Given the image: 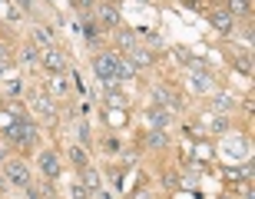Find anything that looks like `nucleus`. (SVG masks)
<instances>
[{"instance_id": "f257e3e1", "label": "nucleus", "mask_w": 255, "mask_h": 199, "mask_svg": "<svg viewBox=\"0 0 255 199\" xmlns=\"http://www.w3.org/2000/svg\"><path fill=\"white\" fill-rule=\"evenodd\" d=\"M30 166L20 160H7L3 163V183H10V186H20V190H27L30 186Z\"/></svg>"}, {"instance_id": "f03ea898", "label": "nucleus", "mask_w": 255, "mask_h": 199, "mask_svg": "<svg viewBox=\"0 0 255 199\" xmlns=\"http://www.w3.org/2000/svg\"><path fill=\"white\" fill-rule=\"evenodd\" d=\"M120 60L116 53H100V57L93 60V70L100 73V80H120Z\"/></svg>"}, {"instance_id": "7ed1b4c3", "label": "nucleus", "mask_w": 255, "mask_h": 199, "mask_svg": "<svg viewBox=\"0 0 255 199\" xmlns=\"http://www.w3.org/2000/svg\"><path fill=\"white\" fill-rule=\"evenodd\" d=\"M37 166L43 170V176H47V180H57V176H60V156L53 150H43V153H40V156H37Z\"/></svg>"}, {"instance_id": "20e7f679", "label": "nucleus", "mask_w": 255, "mask_h": 199, "mask_svg": "<svg viewBox=\"0 0 255 199\" xmlns=\"http://www.w3.org/2000/svg\"><path fill=\"white\" fill-rule=\"evenodd\" d=\"M40 63L47 66L50 73H63V70H66V60H63V53H60L57 47H43V53H40Z\"/></svg>"}, {"instance_id": "39448f33", "label": "nucleus", "mask_w": 255, "mask_h": 199, "mask_svg": "<svg viewBox=\"0 0 255 199\" xmlns=\"http://www.w3.org/2000/svg\"><path fill=\"white\" fill-rule=\"evenodd\" d=\"M126 60H129L136 70H139V66H152V63H156V57H152V53L142 47V43H136L132 50H126Z\"/></svg>"}, {"instance_id": "423d86ee", "label": "nucleus", "mask_w": 255, "mask_h": 199, "mask_svg": "<svg viewBox=\"0 0 255 199\" xmlns=\"http://www.w3.org/2000/svg\"><path fill=\"white\" fill-rule=\"evenodd\" d=\"M33 106H37L40 116L57 120V103H53V96H50V93H33Z\"/></svg>"}, {"instance_id": "0eeeda50", "label": "nucleus", "mask_w": 255, "mask_h": 199, "mask_svg": "<svg viewBox=\"0 0 255 199\" xmlns=\"http://www.w3.org/2000/svg\"><path fill=\"white\" fill-rule=\"evenodd\" d=\"M146 123H149V130H166L172 120H169V113H166L162 106H152L149 113H146Z\"/></svg>"}, {"instance_id": "6e6552de", "label": "nucleus", "mask_w": 255, "mask_h": 199, "mask_svg": "<svg viewBox=\"0 0 255 199\" xmlns=\"http://www.w3.org/2000/svg\"><path fill=\"white\" fill-rule=\"evenodd\" d=\"M152 103H156V106H162V110H166V106H176V110H179V106H182V100H176V96H172L169 90L156 86V90H152Z\"/></svg>"}, {"instance_id": "1a4fd4ad", "label": "nucleus", "mask_w": 255, "mask_h": 199, "mask_svg": "<svg viewBox=\"0 0 255 199\" xmlns=\"http://www.w3.org/2000/svg\"><path fill=\"white\" fill-rule=\"evenodd\" d=\"M232 20H236V17H232L229 10H216V13L209 17V23H212L219 33H229V30H232Z\"/></svg>"}, {"instance_id": "9d476101", "label": "nucleus", "mask_w": 255, "mask_h": 199, "mask_svg": "<svg viewBox=\"0 0 255 199\" xmlns=\"http://www.w3.org/2000/svg\"><path fill=\"white\" fill-rule=\"evenodd\" d=\"M80 183H83L90 193H100V186H103V183H100V173H96L93 166H83V170H80Z\"/></svg>"}, {"instance_id": "9b49d317", "label": "nucleus", "mask_w": 255, "mask_h": 199, "mask_svg": "<svg viewBox=\"0 0 255 199\" xmlns=\"http://www.w3.org/2000/svg\"><path fill=\"white\" fill-rule=\"evenodd\" d=\"M136 43H139V37H136L132 30H123V27L116 30V47L123 50V53H126V50H132V47H136Z\"/></svg>"}, {"instance_id": "f8f14e48", "label": "nucleus", "mask_w": 255, "mask_h": 199, "mask_svg": "<svg viewBox=\"0 0 255 199\" xmlns=\"http://www.w3.org/2000/svg\"><path fill=\"white\" fill-rule=\"evenodd\" d=\"M126 120H129V113H126L123 106H110L106 110V123L110 126H126Z\"/></svg>"}, {"instance_id": "ddd939ff", "label": "nucleus", "mask_w": 255, "mask_h": 199, "mask_svg": "<svg viewBox=\"0 0 255 199\" xmlns=\"http://www.w3.org/2000/svg\"><path fill=\"white\" fill-rule=\"evenodd\" d=\"M209 106H212L216 113H229V110H232V96L229 93H216L212 100H209Z\"/></svg>"}, {"instance_id": "4468645a", "label": "nucleus", "mask_w": 255, "mask_h": 199, "mask_svg": "<svg viewBox=\"0 0 255 199\" xmlns=\"http://www.w3.org/2000/svg\"><path fill=\"white\" fill-rule=\"evenodd\" d=\"M100 23L116 27V23H120V10H116V7H100Z\"/></svg>"}, {"instance_id": "2eb2a0df", "label": "nucleus", "mask_w": 255, "mask_h": 199, "mask_svg": "<svg viewBox=\"0 0 255 199\" xmlns=\"http://www.w3.org/2000/svg\"><path fill=\"white\" fill-rule=\"evenodd\" d=\"M166 130H152L149 136H146V146H149V150H162V146H166Z\"/></svg>"}, {"instance_id": "dca6fc26", "label": "nucleus", "mask_w": 255, "mask_h": 199, "mask_svg": "<svg viewBox=\"0 0 255 199\" xmlns=\"http://www.w3.org/2000/svg\"><path fill=\"white\" fill-rule=\"evenodd\" d=\"M249 10H252V0H229V13L232 17H246Z\"/></svg>"}, {"instance_id": "f3484780", "label": "nucleus", "mask_w": 255, "mask_h": 199, "mask_svg": "<svg viewBox=\"0 0 255 199\" xmlns=\"http://www.w3.org/2000/svg\"><path fill=\"white\" fill-rule=\"evenodd\" d=\"M63 93H66V76L53 73V76H50V96H63Z\"/></svg>"}, {"instance_id": "a211bd4d", "label": "nucleus", "mask_w": 255, "mask_h": 199, "mask_svg": "<svg viewBox=\"0 0 255 199\" xmlns=\"http://www.w3.org/2000/svg\"><path fill=\"white\" fill-rule=\"evenodd\" d=\"M13 130H17V116L10 113V110H7V113L0 110V133L7 136V133H13Z\"/></svg>"}, {"instance_id": "6ab92c4d", "label": "nucleus", "mask_w": 255, "mask_h": 199, "mask_svg": "<svg viewBox=\"0 0 255 199\" xmlns=\"http://www.w3.org/2000/svg\"><path fill=\"white\" fill-rule=\"evenodd\" d=\"M33 63H40V53L33 47H23V50H20V66H27V70H30Z\"/></svg>"}, {"instance_id": "aec40b11", "label": "nucleus", "mask_w": 255, "mask_h": 199, "mask_svg": "<svg viewBox=\"0 0 255 199\" xmlns=\"http://www.w3.org/2000/svg\"><path fill=\"white\" fill-rule=\"evenodd\" d=\"M132 76H136V66L123 57V60H120V80H132Z\"/></svg>"}, {"instance_id": "412c9836", "label": "nucleus", "mask_w": 255, "mask_h": 199, "mask_svg": "<svg viewBox=\"0 0 255 199\" xmlns=\"http://www.w3.org/2000/svg\"><path fill=\"white\" fill-rule=\"evenodd\" d=\"M70 160H73L76 166L83 170V166H86V153H83V146H73V150H70Z\"/></svg>"}, {"instance_id": "4be33fe9", "label": "nucleus", "mask_w": 255, "mask_h": 199, "mask_svg": "<svg viewBox=\"0 0 255 199\" xmlns=\"http://www.w3.org/2000/svg\"><path fill=\"white\" fill-rule=\"evenodd\" d=\"M33 37H37V43H43V47H53V37H50V33H47L43 27L33 30Z\"/></svg>"}, {"instance_id": "5701e85b", "label": "nucleus", "mask_w": 255, "mask_h": 199, "mask_svg": "<svg viewBox=\"0 0 255 199\" xmlns=\"http://www.w3.org/2000/svg\"><path fill=\"white\" fill-rule=\"evenodd\" d=\"M106 103H110V106H126V96L120 93V90H110V96H106Z\"/></svg>"}, {"instance_id": "b1692460", "label": "nucleus", "mask_w": 255, "mask_h": 199, "mask_svg": "<svg viewBox=\"0 0 255 199\" xmlns=\"http://www.w3.org/2000/svg\"><path fill=\"white\" fill-rule=\"evenodd\" d=\"M90 196H93V193L86 190L83 183H73V199H90Z\"/></svg>"}, {"instance_id": "393cba45", "label": "nucleus", "mask_w": 255, "mask_h": 199, "mask_svg": "<svg viewBox=\"0 0 255 199\" xmlns=\"http://www.w3.org/2000/svg\"><path fill=\"white\" fill-rule=\"evenodd\" d=\"M196 156H199V160H209V156H212V146H209V143H199V146H196Z\"/></svg>"}, {"instance_id": "a878e982", "label": "nucleus", "mask_w": 255, "mask_h": 199, "mask_svg": "<svg viewBox=\"0 0 255 199\" xmlns=\"http://www.w3.org/2000/svg\"><path fill=\"white\" fill-rule=\"evenodd\" d=\"M0 63H13V57H10V47H3V43H0Z\"/></svg>"}, {"instance_id": "bb28decb", "label": "nucleus", "mask_w": 255, "mask_h": 199, "mask_svg": "<svg viewBox=\"0 0 255 199\" xmlns=\"http://www.w3.org/2000/svg\"><path fill=\"white\" fill-rule=\"evenodd\" d=\"M90 3H93V0H73V7H76V10H90Z\"/></svg>"}, {"instance_id": "cd10ccee", "label": "nucleus", "mask_w": 255, "mask_h": 199, "mask_svg": "<svg viewBox=\"0 0 255 199\" xmlns=\"http://www.w3.org/2000/svg\"><path fill=\"white\" fill-rule=\"evenodd\" d=\"M226 126H229V123H226V116H219L216 123H212V130H219V133H222V130H226Z\"/></svg>"}, {"instance_id": "c85d7f7f", "label": "nucleus", "mask_w": 255, "mask_h": 199, "mask_svg": "<svg viewBox=\"0 0 255 199\" xmlns=\"http://www.w3.org/2000/svg\"><path fill=\"white\" fill-rule=\"evenodd\" d=\"M226 176H229L232 183H239V180H242V173H239V170H226Z\"/></svg>"}, {"instance_id": "c756f323", "label": "nucleus", "mask_w": 255, "mask_h": 199, "mask_svg": "<svg viewBox=\"0 0 255 199\" xmlns=\"http://www.w3.org/2000/svg\"><path fill=\"white\" fill-rule=\"evenodd\" d=\"M3 163H7V150H3V146H0V166H3Z\"/></svg>"}, {"instance_id": "7c9ffc66", "label": "nucleus", "mask_w": 255, "mask_h": 199, "mask_svg": "<svg viewBox=\"0 0 255 199\" xmlns=\"http://www.w3.org/2000/svg\"><path fill=\"white\" fill-rule=\"evenodd\" d=\"M0 183H3V180H0Z\"/></svg>"}]
</instances>
